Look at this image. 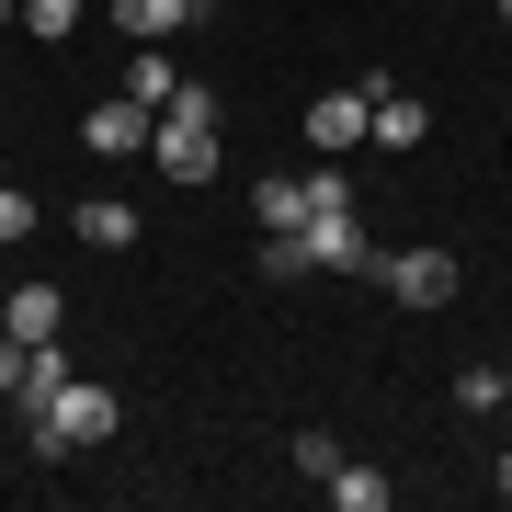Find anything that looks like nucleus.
<instances>
[{"label": "nucleus", "instance_id": "20e7f679", "mask_svg": "<svg viewBox=\"0 0 512 512\" xmlns=\"http://www.w3.org/2000/svg\"><path fill=\"white\" fill-rule=\"evenodd\" d=\"M114 23H126L137 46H171V35H194V23H217V0H103Z\"/></svg>", "mask_w": 512, "mask_h": 512}, {"label": "nucleus", "instance_id": "7ed1b4c3", "mask_svg": "<svg viewBox=\"0 0 512 512\" xmlns=\"http://www.w3.org/2000/svg\"><path fill=\"white\" fill-rule=\"evenodd\" d=\"M365 80H342V92H319L308 114H296V126H308V148H319V160H353V148H365Z\"/></svg>", "mask_w": 512, "mask_h": 512}, {"label": "nucleus", "instance_id": "6ab92c4d", "mask_svg": "<svg viewBox=\"0 0 512 512\" xmlns=\"http://www.w3.org/2000/svg\"><path fill=\"white\" fill-rule=\"evenodd\" d=\"M501 410H512V365H501Z\"/></svg>", "mask_w": 512, "mask_h": 512}, {"label": "nucleus", "instance_id": "ddd939ff", "mask_svg": "<svg viewBox=\"0 0 512 512\" xmlns=\"http://www.w3.org/2000/svg\"><path fill=\"white\" fill-rule=\"evenodd\" d=\"M285 467H296V478H330V467H342V444H330L319 421H296V433H285Z\"/></svg>", "mask_w": 512, "mask_h": 512}, {"label": "nucleus", "instance_id": "9d476101", "mask_svg": "<svg viewBox=\"0 0 512 512\" xmlns=\"http://www.w3.org/2000/svg\"><path fill=\"white\" fill-rule=\"evenodd\" d=\"M80 239H92V251H137V205L92 194V205H80Z\"/></svg>", "mask_w": 512, "mask_h": 512}, {"label": "nucleus", "instance_id": "4468645a", "mask_svg": "<svg viewBox=\"0 0 512 512\" xmlns=\"http://www.w3.org/2000/svg\"><path fill=\"white\" fill-rule=\"evenodd\" d=\"M262 228H308V183H262Z\"/></svg>", "mask_w": 512, "mask_h": 512}, {"label": "nucleus", "instance_id": "39448f33", "mask_svg": "<svg viewBox=\"0 0 512 512\" xmlns=\"http://www.w3.org/2000/svg\"><path fill=\"white\" fill-rule=\"evenodd\" d=\"M148 126H160V114H148V103H126V92L80 114V137H92V160H137V148H148Z\"/></svg>", "mask_w": 512, "mask_h": 512}, {"label": "nucleus", "instance_id": "f3484780", "mask_svg": "<svg viewBox=\"0 0 512 512\" xmlns=\"http://www.w3.org/2000/svg\"><path fill=\"white\" fill-rule=\"evenodd\" d=\"M23 228H35V194H12V183H0V239H23Z\"/></svg>", "mask_w": 512, "mask_h": 512}, {"label": "nucleus", "instance_id": "1a4fd4ad", "mask_svg": "<svg viewBox=\"0 0 512 512\" xmlns=\"http://www.w3.org/2000/svg\"><path fill=\"white\" fill-rule=\"evenodd\" d=\"M319 490L342 501V512H387V467H365V456H342V467L319 478Z\"/></svg>", "mask_w": 512, "mask_h": 512}, {"label": "nucleus", "instance_id": "a211bd4d", "mask_svg": "<svg viewBox=\"0 0 512 512\" xmlns=\"http://www.w3.org/2000/svg\"><path fill=\"white\" fill-rule=\"evenodd\" d=\"M490 490H501V501H512V456H501V467H490Z\"/></svg>", "mask_w": 512, "mask_h": 512}, {"label": "nucleus", "instance_id": "423d86ee", "mask_svg": "<svg viewBox=\"0 0 512 512\" xmlns=\"http://www.w3.org/2000/svg\"><path fill=\"white\" fill-rule=\"evenodd\" d=\"M0 330H12V342H57V330H69V296L57 285H12L0 296Z\"/></svg>", "mask_w": 512, "mask_h": 512}, {"label": "nucleus", "instance_id": "aec40b11", "mask_svg": "<svg viewBox=\"0 0 512 512\" xmlns=\"http://www.w3.org/2000/svg\"><path fill=\"white\" fill-rule=\"evenodd\" d=\"M490 12H501V23H512V0H490Z\"/></svg>", "mask_w": 512, "mask_h": 512}, {"label": "nucleus", "instance_id": "f8f14e48", "mask_svg": "<svg viewBox=\"0 0 512 512\" xmlns=\"http://www.w3.org/2000/svg\"><path fill=\"white\" fill-rule=\"evenodd\" d=\"M12 12H23V35H80V23H92V0H12Z\"/></svg>", "mask_w": 512, "mask_h": 512}, {"label": "nucleus", "instance_id": "412c9836", "mask_svg": "<svg viewBox=\"0 0 512 512\" xmlns=\"http://www.w3.org/2000/svg\"><path fill=\"white\" fill-rule=\"evenodd\" d=\"M92 12H103V0H92Z\"/></svg>", "mask_w": 512, "mask_h": 512}, {"label": "nucleus", "instance_id": "f03ea898", "mask_svg": "<svg viewBox=\"0 0 512 512\" xmlns=\"http://www.w3.org/2000/svg\"><path fill=\"white\" fill-rule=\"evenodd\" d=\"M376 285L399 296V308H456V251H444V239H421V251H376Z\"/></svg>", "mask_w": 512, "mask_h": 512}, {"label": "nucleus", "instance_id": "0eeeda50", "mask_svg": "<svg viewBox=\"0 0 512 512\" xmlns=\"http://www.w3.org/2000/svg\"><path fill=\"white\" fill-rule=\"evenodd\" d=\"M365 137L387 148V160H410V148L433 137V103H410V92H376V114H365Z\"/></svg>", "mask_w": 512, "mask_h": 512}, {"label": "nucleus", "instance_id": "f257e3e1", "mask_svg": "<svg viewBox=\"0 0 512 512\" xmlns=\"http://www.w3.org/2000/svg\"><path fill=\"white\" fill-rule=\"evenodd\" d=\"M114 433H126V399H114V387H92V376H69L46 410H23V456H46V467L80 456V444H114Z\"/></svg>", "mask_w": 512, "mask_h": 512}, {"label": "nucleus", "instance_id": "2eb2a0df", "mask_svg": "<svg viewBox=\"0 0 512 512\" xmlns=\"http://www.w3.org/2000/svg\"><path fill=\"white\" fill-rule=\"evenodd\" d=\"M456 410H467V421L501 410V365H467V376H456Z\"/></svg>", "mask_w": 512, "mask_h": 512}, {"label": "nucleus", "instance_id": "6e6552de", "mask_svg": "<svg viewBox=\"0 0 512 512\" xmlns=\"http://www.w3.org/2000/svg\"><path fill=\"white\" fill-rule=\"evenodd\" d=\"M171 92H183V69H171V46H137V57H126V103H148V114H160Z\"/></svg>", "mask_w": 512, "mask_h": 512}, {"label": "nucleus", "instance_id": "dca6fc26", "mask_svg": "<svg viewBox=\"0 0 512 512\" xmlns=\"http://www.w3.org/2000/svg\"><path fill=\"white\" fill-rule=\"evenodd\" d=\"M23 387H35V342H12V330H0V399H23Z\"/></svg>", "mask_w": 512, "mask_h": 512}, {"label": "nucleus", "instance_id": "9b49d317", "mask_svg": "<svg viewBox=\"0 0 512 512\" xmlns=\"http://www.w3.org/2000/svg\"><path fill=\"white\" fill-rule=\"evenodd\" d=\"M262 274L274 285H308L319 262H308V228H262Z\"/></svg>", "mask_w": 512, "mask_h": 512}]
</instances>
